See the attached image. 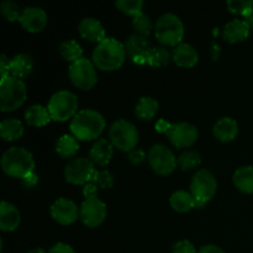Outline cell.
<instances>
[{
    "label": "cell",
    "instance_id": "1",
    "mask_svg": "<svg viewBox=\"0 0 253 253\" xmlns=\"http://www.w3.org/2000/svg\"><path fill=\"white\" fill-rule=\"evenodd\" d=\"M126 48L125 44L114 37H106L96 43L91 59L96 68L103 72H113L120 68L125 62Z\"/></svg>",
    "mask_w": 253,
    "mask_h": 253
},
{
    "label": "cell",
    "instance_id": "2",
    "mask_svg": "<svg viewBox=\"0 0 253 253\" xmlns=\"http://www.w3.org/2000/svg\"><path fill=\"white\" fill-rule=\"evenodd\" d=\"M106 126L103 114L94 109H83L72 119L71 132L78 141H91L103 133Z\"/></svg>",
    "mask_w": 253,
    "mask_h": 253
},
{
    "label": "cell",
    "instance_id": "3",
    "mask_svg": "<svg viewBox=\"0 0 253 253\" xmlns=\"http://www.w3.org/2000/svg\"><path fill=\"white\" fill-rule=\"evenodd\" d=\"M1 168L9 177L24 179L34 173V156L24 147H10L2 153Z\"/></svg>",
    "mask_w": 253,
    "mask_h": 253
},
{
    "label": "cell",
    "instance_id": "4",
    "mask_svg": "<svg viewBox=\"0 0 253 253\" xmlns=\"http://www.w3.org/2000/svg\"><path fill=\"white\" fill-rule=\"evenodd\" d=\"M155 36L165 46L177 47L184 37V25L178 15L166 12L161 15L155 24Z\"/></svg>",
    "mask_w": 253,
    "mask_h": 253
},
{
    "label": "cell",
    "instance_id": "5",
    "mask_svg": "<svg viewBox=\"0 0 253 253\" xmlns=\"http://www.w3.org/2000/svg\"><path fill=\"white\" fill-rule=\"evenodd\" d=\"M27 88L22 79L9 76L0 81V109L4 113L19 109L26 101Z\"/></svg>",
    "mask_w": 253,
    "mask_h": 253
},
{
    "label": "cell",
    "instance_id": "6",
    "mask_svg": "<svg viewBox=\"0 0 253 253\" xmlns=\"http://www.w3.org/2000/svg\"><path fill=\"white\" fill-rule=\"evenodd\" d=\"M79 101L78 96L69 90L56 91L49 98L47 109L51 115V119L58 123L73 119L78 113Z\"/></svg>",
    "mask_w": 253,
    "mask_h": 253
},
{
    "label": "cell",
    "instance_id": "7",
    "mask_svg": "<svg viewBox=\"0 0 253 253\" xmlns=\"http://www.w3.org/2000/svg\"><path fill=\"white\" fill-rule=\"evenodd\" d=\"M109 141L115 148L128 153L135 150L138 143V131L131 121L119 119L110 125Z\"/></svg>",
    "mask_w": 253,
    "mask_h": 253
},
{
    "label": "cell",
    "instance_id": "8",
    "mask_svg": "<svg viewBox=\"0 0 253 253\" xmlns=\"http://www.w3.org/2000/svg\"><path fill=\"white\" fill-rule=\"evenodd\" d=\"M217 182L215 175L208 169H200L193 175L190 182V193L195 198V208H203L215 197Z\"/></svg>",
    "mask_w": 253,
    "mask_h": 253
},
{
    "label": "cell",
    "instance_id": "9",
    "mask_svg": "<svg viewBox=\"0 0 253 253\" xmlns=\"http://www.w3.org/2000/svg\"><path fill=\"white\" fill-rule=\"evenodd\" d=\"M68 76L72 84L82 90H90L98 82L96 67L94 66L93 61L85 57L71 63Z\"/></svg>",
    "mask_w": 253,
    "mask_h": 253
},
{
    "label": "cell",
    "instance_id": "10",
    "mask_svg": "<svg viewBox=\"0 0 253 253\" xmlns=\"http://www.w3.org/2000/svg\"><path fill=\"white\" fill-rule=\"evenodd\" d=\"M148 163L157 174L168 175L177 168L178 158L167 146L156 143L148 152Z\"/></svg>",
    "mask_w": 253,
    "mask_h": 253
},
{
    "label": "cell",
    "instance_id": "11",
    "mask_svg": "<svg viewBox=\"0 0 253 253\" xmlns=\"http://www.w3.org/2000/svg\"><path fill=\"white\" fill-rule=\"evenodd\" d=\"M95 170L94 163L89 158L74 157L66 165L64 178L73 185H85L91 182Z\"/></svg>",
    "mask_w": 253,
    "mask_h": 253
},
{
    "label": "cell",
    "instance_id": "12",
    "mask_svg": "<svg viewBox=\"0 0 253 253\" xmlns=\"http://www.w3.org/2000/svg\"><path fill=\"white\" fill-rule=\"evenodd\" d=\"M106 215H108V208L105 203L99 198H90L82 203L79 219L89 229L100 226L105 221Z\"/></svg>",
    "mask_w": 253,
    "mask_h": 253
},
{
    "label": "cell",
    "instance_id": "13",
    "mask_svg": "<svg viewBox=\"0 0 253 253\" xmlns=\"http://www.w3.org/2000/svg\"><path fill=\"white\" fill-rule=\"evenodd\" d=\"M170 142L177 148L192 147L199 137L198 128L189 123H175L172 124L167 133Z\"/></svg>",
    "mask_w": 253,
    "mask_h": 253
},
{
    "label": "cell",
    "instance_id": "14",
    "mask_svg": "<svg viewBox=\"0 0 253 253\" xmlns=\"http://www.w3.org/2000/svg\"><path fill=\"white\" fill-rule=\"evenodd\" d=\"M52 219L59 225H71L78 220L81 208L71 199L59 198L49 208Z\"/></svg>",
    "mask_w": 253,
    "mask_h": 253
},
{
    "label": "cell",
    "instance_id": "15",
    "mask_svg": "<svg viewBox=\"0 0 253 253\" xmlns=\"http://www.w3.org/2000/svg\"><path fill=\"white\" fill-rule=\"evenodd\" d=\"M125 48L127 56L136 64H147V56L151 49L150 41L147 37L133 34L128 36L125 41Z\"/></svg>",
    "mask_w": 253,
    "mask_h": 253
},
{
    "label": "cell",
    "instance_id": "16",
    "mask_svg": "<svg viewBox=\"0 0 253 253\" xmlns=\"http://www.w3.org/2000/svg\"><path fill=\"white\" fill-rule=\"evenodd\" d=\"M19 21L26 31L36 34L46 27L47 14L42 7L26 6L21 11Z\"/></svg>",
    "mask_w": 253,
    "mask_h": 253
},
{
    "label": "cell",
    "instance_id": "17",
    "mask_svg": "<svg viewBox=\"0 0 253 253\" xmlns=\"http://www.w3.org/2000/svg\"><path fill=\"white\" fill-rule=\"evenodd\" d=\"M78 32L84 40L90 42H99L106 39L105 27L95 17H84L78 25Z\"/></svg>",
    "mask_w": 253,
    "mask_h": 253
},
{
    "label": "cell",
    "instance_id": "18",
    "mask_svg": "<svg viewBox=\"0 0 253 253\" xmlns=\"http://www.w3.org/2000/svg\"><path fill=\"white\" fill-rule=\"evenodd\" d=\"M114 155V146L106 138H99L94 142L89 150V160L94 163V166L105 167L110 163Z\"/></svg>",
    "mask_w": 253,
    "mask_h": 253
},
{
    "label": "cell",
    "instance_id": "19",
    "mask_svg": "<svg viewBox=\"0 0 253 253\" xmlns=\"http://www.w3.org/2000/svg\"><path fill=\"white\" fill-rule=\"evenodd\" d=\"M21 222L20 210L9 202H1L0 204V229L4 232L14 231Z\"/></svg>",
    "mask_w": 253,
    "mask_h": 253
},
{
    "label": "cell",
    "instance_id": "20",
    "mask_svg": "<svg viewBox=\"0 0 253 253\" xmlns=\"http://www.w3.org/2000/svg\"><path fill=\"white\" fill-rule=\"evenodd\" d=\"M250 31L251 29L245 20L234 19L227 22L222 29V39L230 43L242 42L249 37Z\"/></svg>",
    "mask_w": 253,
    "mask_h": 253
},
{
    "label": "cell",
    "instance_id": "21",
    "mask_svg": "<svg viewBox=\"0 0 253 253\" xmlns=\"http://www.w3.org/2000/svg\"><path fill=\"white\" fill-rule=\"evenodd\" d=\"M172 59L177 66L182 68H192L199 61V54L197 49L190 44L180 43L173 49Z\"/></svg>",
    "mask_w": 253,
    "mask_h": 253
},
{
    "label": "cell",
    "instance_id": "22",
    "mask_svg": "<svg viewBox=\"0 0 253 253\" xmlns=\"http://www.w3.org/2000/svg\"><path fill=\"white\" fill-rule=\"evenodd\" d=\"M212 133L221 142H230L239 135V124L232 118H221L215 123Z\"/></svg>",
    "mask_w": 253,
    "mask_h": 253
},
{
    "label": "cell",
    "instance_id": "23",
    "mask_svg": "<svg viewBox=\"0 0 253 253\" xmlns=\"http://www.w3.org/2000/svg\"><path fill=\"white\" fill-rule=\"evenodd\" d=\"M34 69V59L30 54L20 53L10 59V76L15 78H26Z\"/></svg>",
    "mask_w": 253,
    "mask_h": 253
},
{
    "label": "cell",
    "instance_id": "24",
    "mask_svg": "<svg viewBox=\"0 0 253 253\" xmlns=\"http://www.w3.org/2000/svg\"><path fill=\"white\" fill-rule=\"evenodd\" d=\"M232 182L235 187L242 193L252 194L253 193V166H242L235 170L232 175Z\"/></svg>",
    "mask_w": 253,
    "mask_h": 253
},
{
    "label": "cell",
    "instance_id": "25",
    "mask_svg": "<svg viewBox=\"0 0 253 253\" xmlns=\"http://www.w3.org/2000/svg\"><path fill=\"white\" fill-rule=\"evenodd\" d=\"M25 120L29 125L41 127V126H46L52 119L48 113V109L40 104H34L25 111Z\"/></svg>",
    "mask_w": 253,
    "mask_h": 253
},
{
    "label": "cell",
    "instance_id": "26",
    "mask_svg": "<svg viewBox=\"0 0 253 253\" xmlns=\"http://www.w3.org/2000/svg\"><path fill=\"white\" fill-rule=\"evenodd\" d=\"M169 204L172 209L177 212H188L194 209L195 198L193 197L192 193L187 190H175L169 198Z\"/></svg>",
    "mask_w": 253,
    "mask_h": 253
},
{
    "label": "cell",
    "instance_id": "27",
    "mask_svg": "<svg viewBox=\"0 0 253 253\" xmlns=\"http://www.w3.org/2000/svg\"><path fill=\"white\" fill-rule=\"evenodd\" d=\"M0 135L5 141H16L24 135V125L15 118H6L0 123Z\"/></svg>",
    "mask_w": 253,
    "mask_h": 253
},
{
    "label": "cell",
    "instance_id": "28",
    "mask_svg": "<svg viewBox=\"0 0 253 253\" xmlns=\"http://www.w3.org/2000/svg\"><path fill=\"white\" fill-rule=\"evenodd\" d=\"M158 108H160V105H158V101L155 98H152V96H142L138 100V103L136 104L135 114L140 120L148 121L155 118Z\"/></svg>",
    "mask_w": 253,
    "mask_h": 253
},
{
    "label": "cell",
    "instance_id": "29",
    "mask_svg": "<svg viewBox=\"0 0 253 253\" xmlns=\"http://www.w3.org/2000/svg\"><path fill=\"white\" fill-rule=\"evenodd\" d=\"M79 151V141L73 135H62L56 141V152L61 157L69 158L74 157Z\"/></svg>",
    "mask_w": 253,
    "mask_h": 253
},
{
    "label": "cell",
    "instance_id": "30",
    "mask_svg": "<svg viewBox=\"0 0 253 253\" xmlns=\"http://www.w3.org/2000/svg\"><path fill=\"white\" fill-rule=\"evenodd\" d=\"M59 54L62 56V58L66 59L67 62H71L74 63L76 61L81 59L83 57V49L82 46L76 41V40H64L63 42H61L58 47Z\"/></svg>",
    "mask_w": 253,
    "mask_h": 253
},
{
    "label": "cell",
    "instance_id": "31",
    "mask_svg": "<svg viewBox=\"0 0 253 253\" xmlns=\"http://www.w3.org/2000/svg\"><path fill=\"white\" fill-rule=\"evenodd\" d=\"M172 54L166 47H152L148 52L147 64L151 67H165L169 63Z\"/></svg>",
    "mask_w": 253,
    "mask_h": 253
},
{
    "label": "cell",
    "instance_id": "32",
    "mask_svg": "<svg viewBox=\"0 0 253 253\" xmlns=\"http://www.w3.org/2000/svg\"><path fill=\"white\" fill-rule=\"evenodd\" d=\"M178 165L183 170H192L202 165V155L195 150L184 151L178 157Z\"/></svg>",
    "mask_w": 253,
    "mask_h": 253
},
{
    "label": "cell",
    "instance_id": "33",
    "mask_svg": "<svg viewBox=\"0 0 253 253\" xmlns=\"http://www.w3.org/2000/svg\"><path fill=\"white\" fill-rule=\"evenodd\" d=\"M132 27L136 31V34L141 35V36L147 37L151 34L152 30H155V26L152 24V20L145 12H141L137 16L133 17L132 20Z\"/></svg>",
    "mask_w": 253,
    "mask_h": 253
},
{
    "label": "cell",
    "instance_id": "34",
    "mask_svg": "<svg viewBox=\"0 0 253 253\" xmlns=\"http://www.w3.org/2000/svg\"><path fill=\"white\" fill-rule=\"evenodd\" d=\"M115 5L124 14L135 17L142 12L143 1L142 0H118Z\"/></svg>",
    "mask_w": 253,
    "mask_h": 253
},
{
    "label": "cell",
    "instance_id": "35",
    "mask_svg": "<svg viewBox=\"0 0 253 253\" xmlns=\"http://www.w3.org/2000/svg\"><path fill=\"white\" fill-rule=\"evenodd\" d=\"M91 182L101 189H110L115 184V178H114L113 173L109 172L108 169H96Z\"/></svg>",
    "mask_w": 253,
    "mask_h": 253
},
{
    "label": "cell",
    "instance_id": "36",
    "mask_svg": "<svg viewBox=\"0 0 253 253\" xmlns=\"http://www.w3.org/2000/svg\"><path fill=\"white\" fill-rule=\"evenodd\" d=\"M0 11H1L2 16L10 22L14 21H19L20 16H21V12H20L19 6L15 1L12 0H5L0 4Z\"/></svg>",
    "mask_w": 253,
    "mask_h": 253
},
{
    "label": "cell",
    "instance_id": "37",
    "mask_svg": "<svg viewBox=\"0 0 253 253\" xmlns=\"http://www.w3.org/2000/svg\"><path fill=\"white\" fill-rule=\"evenodd\" d=\"M226 6L232 14L242 15L245 17L253 9V0H229Z\"/></svg>",
    "mask_w": 253,
    "mask_h": 253
},
{
    "label": "cell",
    "instance_id": "38",
    "mask_svg": "<svg viewBox=\"0 0 253 253\" xmlns=\"http://www.w3.org/2000/svg\"><path fill=\"white\" fill-rule=\"evenodd\" d=\"M173 253H198L194 245L188 240H180L173 245Z\"/></svg>",
    "mask_w": 253,
    "mask_h": 253
},
{
    "label": "cell",
    "instance_id": "39",
    "mask_svg": "<svg viewBox=\"0 0 253 253\" xmlns=\"http://www.w3.org/2000/svg\"><path fill=\"white\" fill-rule=\"evenodd\" d=\"M146 160V152L142 148H135V150L130 151L128 152V161H130L132 165L138 166L142 165Z\"/></svg>",
    "mask_w": 253,
    "mask_h": 253
},
{
    "label": "cell",
    "instance_id": "40",
    "mask_svg": "<svg viewBox=\"0 0 253 253\" xmlns=\"http://www.w3.org/2000/svg\"><path fill=\"white\" fill-rule=\"evenodd\" d=\"M48 253H76L73 247L64 242H58L49 249Z\"/></svg>",
    "mask_w": 253,
    "mask_h": 253
},
{
    "label": "cell",
    "instance_id": "41",
    "mask_svg": "<svg viewBox=\"0 0 253 253\" xmlns=\"http://www.w3.org/2000/svg\"><path fill=\"white\" fill-rule=\"evenodd\" d=\"M83 194L85 199H90V198H98V187L94 184L93 182H89L84 185Z\"/></svg>",
    "mask_w": 253,
    "mask_h": 253
},
{
    "label": "cell",
    "instance_id": "42",
    "mask_svg": "<svg viewBox=\"0 0 253 253\" xmlns=\"http://www.w3.org/2000/svg\"><path fill=\"white\" fill-rule=\"evenodd\" d=\"M0 72H1V79L7 78L10 76V59L5 54H2L0 59Z\"/></svg>",
    "mask_w": 253,
    "mask_h": 253
},
{
    "label": "cell",
    "instance_id": "43",
    "mask_svg": "<svg viewBox=\"0 0 253 253\" xmlns=\"http://www.w3.org/2000/svg\"><path fill=\"white\" fill-rule=\"evenodd\" d=\"M198 253H225L224 250L221 247H219L217 245H205V246L200 247V250Z\"/></svg>",
    "mask_w": 253,
    "mask_h": 253
},
{
    "label": "cell",
    "instance_id": "44",
    "mask_svg": "<svg viewBox=\"0 0 253 253\" xmlns=\"http://www.w3.org/2000/svg\"><path fill=\"white\" fill-rule=\"evenodd\" d=\"M170 126H172V124H169L167 120L162 119V120H160L157 124H156V130H157L158 132L166 133V135H167L168 131H169V128H170Z\"/></svg>",
    "mask_w": 253,
    "mask_h": 253
},
{
    "label": "cell",
    "instance_id": "45",
    "mask_svg": "<svg viewBox=\"0 0 253 253\" xmlns=\"http://www.w3.org/2000/svg\"><path fill=\"white\" fill-rule=\"evenodd\" d=\"M22 182H24V184L26 185V187H29V188L35 187V185L39 183V177H37L36 173H31V174L27 175L26 178H24V179H22Z\"/></svg>",
    "mask_w": 253,
    "mask_h": 253
},
{
    "label": "cell",
    "instance_id": "46",
    "mask_svg": "<svg viewBox=\"0 0 253 253\" xmlns=\"http://www.w3.org/2000/svg\"><path fill=\"white\" fill-rule=\"evenodd\" d=\"M244 20H245V21H246V24L249 25L250 29L253 30V9L249 12V14L246 15V16H245Z\"/></svg>",
    "mask_w": 253,
    "mask_h": 253
},
{
    "label": "cell",
    "instance_id": "47",
    "mask_svg": "<svg viewBox=\"0 0 253 253\" xmlns=\"http://www.w3.org/2000/svg\"><path fill=\"white\" fill-rule=\"evenodd\" d=\"M29 253H48V252L44 251V250L42 249V247H35V249H32Z\"/></svg>",
    "mask_w": 253,
    "mask_h": 253
}]
</instances>
